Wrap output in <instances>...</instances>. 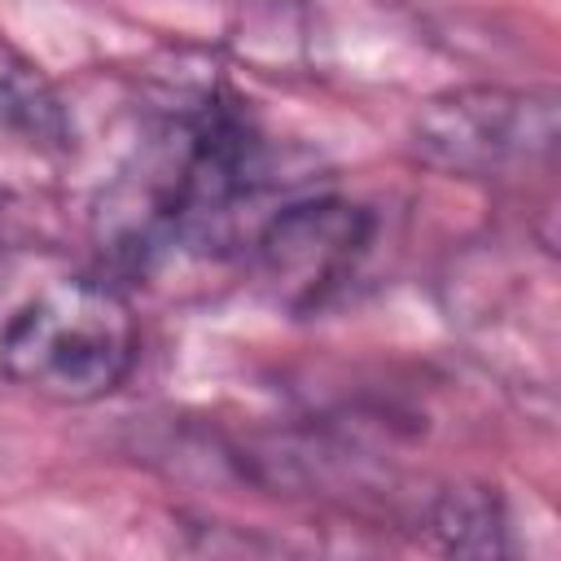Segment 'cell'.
Here are the masks:
<instances>
[{"label": "cell", "mask_w": 561, "mask_h": 561, "mask_svg": "<svg viewBox=\"0 0 561 561\" xmlns=\"http://www.w3.org/2000/svg\"><path fill=\"white\" fill-rule=\"evenodd\" d=\"M140 359V324L110 276H61L0 324V381L44 403L110 399Z\"/></svg>", "instance_id": "obj_1"}, {"label": "cell", "mask_w": 561, "mask_h": 561, "mask_svg": "<svg viewBox=\"0 0 561 561\" xmlns=\"http://www.w3.org/2000/svg\"><path fill=\"white\" fill-rule=\"evenodd\" d=\"M561 136V101L552 88L460 83L416 105L408 149L421 167L451 180H513L548 167Z\"/></svg>", "instance_id": "obj_2"}, {"label": "cell", "mask_w": 561, "mask_h": 561, "mask_svg": "<svg viewBox=\"0 0 561 561\" xmlns=\"http://www.w3.org/2000/svg\"><path fill=\"white\" fill-rule=\"evenodd\" d=\"M377 215L337 193L280 202L250 232V263L276 307L307 316L333 298L368 254Z\"/></svg>", "instance_id": "obj_3"}, {"label": "cell", "mask_w": 561, "mask_h": 561, "mask_svg": "<svg viewBox=\"0 0 561 561\" xmlns=\"http://www.w3.org/2000/svg\"><path fill=\"white\" fill-rule=\"evenodd\" d=\"M0 136L35 153H66L75 145V118L53 79L0 35Z\"/></svg>", "instance_id": "obj_4"}, {"label": "cell", "mask_w": 561, "mask_h": 561, "mask_svg": "<svg viewBox=\"0 0 561 561\" xmlns=\"http://www.w3.org/2000/svg\"><path fill=\"white\" fill-rule=\"evenodd\" d=\"M425 526L443 552L456 557H504L508 552V513L504 500L482 482L447 486L430 500Z\"/></svg>", "instance_id": "obj_5"}]
</instances>
